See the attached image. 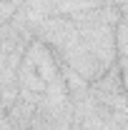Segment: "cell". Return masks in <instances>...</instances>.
Here are the masks:
<instances>
[{
	"instance_id": "6da1fadb",
	"label": "cell",
	"mask_w": 128,
	"mask_h": 130,
	"mask_svg": "<svg viewBox=\"0 0 128 130\" xmlns=\"http://www.w3.org/2000/svg\"><path fill=\"white\" fill-rule=\"evenodd\" d=\"M33 115H35V103L33 100H25V98H15V103L5 110V118H8V123L13 125L15 130H25L30 125Z\"/></svg>"
},
{
	"instance_id": "7a4b0ae2",
	"label": "cell",
	"mask_w": 128,
	"mask_h": 130,
	"mask_svg": "<svg viewBox=\"0 0 128 130\" xmlns=\"http://www.w3.org/2000/svg\"><path fill=\"white\" fill-rule=\"evenodd\" d=\"M15 10H18V5H13V3H0V25H5L15 15Z\"/></svg>"
},
{
	"instance_id": "3957f363",
	"label": "cell",
	"mask_w": 128,
	"mask_h": 130,
	"mask_svg": "<svg viewBox=\"0 0 128 130\" xmlns=\"http://www.w3.org/2000/svg\"><path fill=\"white\" fill-rule=\"evenodd\" d=\"M0 3H13V5H20L23 0H0Z\"/></svg>"
}]
</instances>
